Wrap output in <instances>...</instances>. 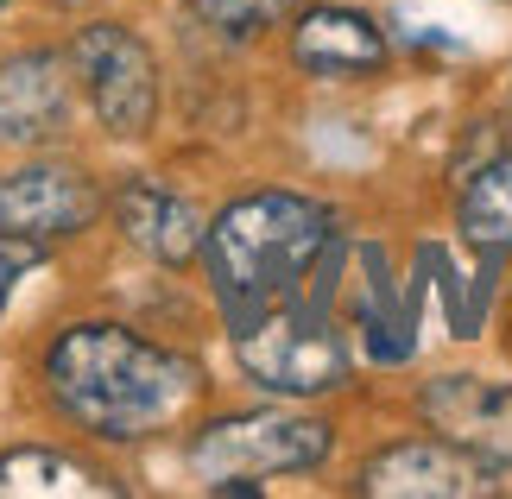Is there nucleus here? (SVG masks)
Listing matches in <instances>:
<instances>
[{
	"label": "nucleus",
	"instance_id": "14",
	"mask_svg": "<svg viewBox=\"0 0 512 499\" xmlns=\"http://www.w3.org/2000/svg\"><path fill=\"white\" fill-rule=\"evenodd\" d=\"M196 13L228 38H260L266 26H279V19L298 13V0H196Z\"/></svg>",
	"mask_w": 512,
	"mask_h": 499
},
{
	"label": "nucleus",
	"instance_id": "5",
	"mask_svg": "<svg viewBox=\"0 0 512 499\" xmlns=\"http://www.w3.org/2000/svg\"><path fill=\"white\" fill-rule=\"evenodd\" d=\"M70 70L83 76L95 114L114 139H140L159 121V64L127 26H83L70 38Z\"/></svg>",
	"mask_w": 512,
	"mask_h": 499
},
{
	"label": "nucleus",
	"instance_id": "10",
	"mask_svg": "<svg viewBox=\"0 0 512 499\" xmlns=\"http://www.w3.org/2000/svg\"><path fill=\"white\" fill-rule=\"evenodd\" d=\"M70 133V64L57 51H26L0 64V139L51 146Z\"/></svg>",
	"mask_w": 512,
	"mask_h": 499
},
{
	"label": "nucleus",
	"instance_id": "7",
	"mask_svg": "<svg viewBox=\"0 0 512 499\" xmlns=\"http://www.w3.org/2000/svg\"><path fill=\"white\" fill-rule=\"evenodd\" d=\"M418 417L449 443L487 455L512 474V379L487 373H437L418 386Z\"/></svg>",
	"mask_w": 512,
	"mask_h": 499
},
{
	"label": "nucleus",
	"instance_id": "15",
	"mask_svg": "<svg viewBox=\"0 0 512 499\" xmlns=\"http://www.w3.org/2000/svg\"><path fill=\"white\" fill-rule=\"evenodd\" d=\"M38 266V241H26V234H7L0 228V310H7V297H13V285L26 278Z\"/></svg>",
	"mask_w": 512,
	"mask_h": 499
},
{
	"label": "nucleus",
	"instance_id": "9",
	"mask_svg": "<svg viewBox=\"0 0 512 499\" xmlns=\"http://www.w3.org/2000/svg\"><path fill=\"white\" fill-rule=\"evenodd\" d=\"M102 209V196L83 171L70 165H26L0 177V228L26 234V241H57V234H83Z\"/></svg>",
	"mask_w": 512,
	"mask_h": 499
},
{
	"label": "nucleus",
	"instance_id": "4",
	"mask_svg": "<svg viewBox=\"0 0 512 499\" xmlns=\"http://www.w3.org/2000/svg\"><path fill=\"white\" fill-rule=\"evenodd\" d=\"M336 449V424L304 411H241L215 417L190 443V468L209 487L222 481H260V474H310Z\"/></svg>",
	"mask_w": 512,
	"mask_h": 499
},
{
	"label": "nucleus",
	"instance_id": "1",
	"mask_svg": "<svg viewBox=\"0 0 512 499\" xmlns=\"http://www.w3.org/2000/svg\"><path fill=\"white\" fill-rule=\"evenodd\" d=\"M51 398L70 424H83L102 443H140L184 417L196 398V367L121 323H76L45 354Z\"/></svg>",
	"mask_w": 512,
	"mask_h": 499
},
{
	"label": "nucleus",
	"instance_id": "12",
	"mask_svg": "<svg viewBox=\"0 0 512 499\" xmlns=\"http://www.w3.org/2000/svg\"><path fill=\"white\" fill-rule=\"evenodd\" d=\"M114 499V481L108 474H95L89 462H76V455H57V449H13L0 455V499Z\"/></svg>",
	"mask_w": 512,
	"mask_h": 499
},
{
	"label": "nucleus",
	"instance_id": "6",
	"mask_svg": "<svg viewBox=\"0 0 512 499\" xmlns=\"http://www.w3.org/2000/svg\"><path fill=\"white\" fill-rule=\"evenodd\" d=\"M354 487L373 499H487L506 487V468L449 436H405V443L367 455Z\"/></svg>",
	"mask_w": 512,
	"mask_h": 499
},
{
	"label": "nucleus",
	"instance_id": "11",
	"mask_svg": "<svg viewBox=\"0 0 512 499\" xmlns=\"http://www.w3.org/2000/svg\"><path fill=\"white\" fill-rule=\"evenodd\" d=\"M114 215H121V234L140 253H152L159 266H190L196 253H203V215H196L184 196H171L165 184H152V177H140V184L121 190V203H114Z\"/></svg>",
	"mask_w": 512,
	"mask_h": 499
},
{
	"label": "nucleus",
	"instance_id": "3",
	"mask_svg": "<svg viewBox=\"0 0 512 499\" xmlns=\"http://www.w3.org/2000/svg\"><path fill=\"white\" fill-rule=\"evenodd\" d=\"M234 361L247 367L253 386L279 398H317L348 386V348L342 329L310 304H266L234 323Z\"/></svg>",
	"mask_w": 512,
	"mask_h": 499
},
{
	"label": "nucleus",
	"instance_id": "13",
	"mask_svg": "<svg viewBox=\"0 0 512 499\" xmlns=\"http://www.w3.org/2000/svg\"><path fill=\"white\" fill-rule=\"evenodd\" d=\"M456 228H462L468 247H487V253H506L512 247V152L487 158V165L462 184Z\"/></svg>",
	"mask_w": 512,
	"mask_h": 499
},
{
	"label": "nucleus",
	"instance_id": "2",
	"mask_svg": "<svg viewBox=\"0 0 512 499\" xmlns=\"http://www.w3.org/2000/svg\"><path fill=\"white\" fill-rule=\"evenodd\" d=\"M336 241V215L304 190H253L241 203H228L203 234L209 285L228 304V316L285 304L291 291L317 272V259Z\"/></svg>",
	"mask_w": 512,
	"mask_h": 499
},
{
	"label": "nucleus",
	"instance_id": "16",
	"mask_svg": "<svg viewBox=\"0 0 512 499\" xmlns=\"http://www.w3.org/2000/svg\"><path fill=\"white\" fill-rule=\"evenodd\" d=\"M0 7H7V0H0Z\"/></svg>",
	"mask_w": 512,
	"mask_h": 499
},
{
	"label": "nucleus",
	"instance_id": "8",
	"mask_svg": "<svg viewBox=\"0 0 512 499\" xmlns=\"http://www.w3.org/2000/svg\"><path fill=\"white\" fill-rule=\"evenodd\" d=\"M386 32L380 19L361 7H304L298 26H291V64L304 76H323V83H361V76L386 70Z\"/></svg>",
	"mask_w": 512,
	"mask_h": 499
}]
</instances>
